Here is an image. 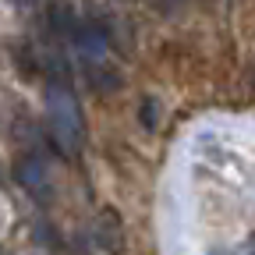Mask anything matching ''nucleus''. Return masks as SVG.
Wrapping results in <instances>:
<instances>
[{"instance_id": "f257e3e1", "label": "nucleus", "mask_w": 255, "mask_h": 255, "mask_svg": "<svg viewBox=\"0 0 255 255\" xmlns=\"http://www.w3.org/2000/svg\"><path fill=\"white\" fill-rule=\"evenodd\" d=\"M46 124H50V135H53V142L64 156H75L82 149L85 117H82V107H78L71 89H64V85L46 89Z\"/></svg>"}, {"instance_id": "f03ea898", "label": "nucleus", "mask_w": 255, "mask_h": 255, "mask_svg": "<svg viewBox=\"0 0 255 255\" xmlns=\"http://www.w3.org/2000/svg\"><path fill=\"white\" fill-rule=\"evenodd\" d=\"M96 238H100V245L110 252V255H117L121 248H124V234H121V220L107 209L103 213V220H100V227H96Z\"/></svg>"}, {"instance_id": "7ed1b4c3", "label": "nucleus", "mask_w": 255, "mask_h": 255, "mask_svg": "<svg viewBox=\"0 0 255 255\" xmlns=\"http://www.w3.org/2000/svg\"><path fill=\"white\" fill-rule=\"evenodd\" d=\"M18 177H21L25 188H32V195L46 188V174H43V163H39V159H21V163H18Z\"/></svg>"}, {"instance_id": "20e7f679", "label": "nucleus", "mask_w": 255, "mask_h": 255, "mask_svg": "<svg viewBox=\"0 0 255 255\" xmlns=\"http://www.w3.org/2000/svg\"><path fill=\"white\" fill-rule=\"evenodd\" d=\"M209 255H231V252H223V248H216V252H209Z\"/></svg>"}, {"instance_id": "39448f33", "label": "nucleus", "mask_w": 255, "mask_h": 255, "mask_svg": "<svg viewBox=\"0 0 255 255\" xmlns=\"http://www.w3.org/2000/svg\"><path fill=\"white\" fill-rule=\"evenodd\" d=\"M18 4H36V0H18Z\"/></svg>"}, {"instance_id": "423d86ee", "label": "nucleus", "mask_w": 255, "mask_h": 255, "mask_svg": "<svg viewBox=\"0 0 255 255\" xmlns=\"http://www.w3.org/2000/svg\"><path fill=\"white\" fill-rule=\"evenodd\" d=\"M248 255H255V248H252V252H248Z\"/></svg>"}]
</instances>
